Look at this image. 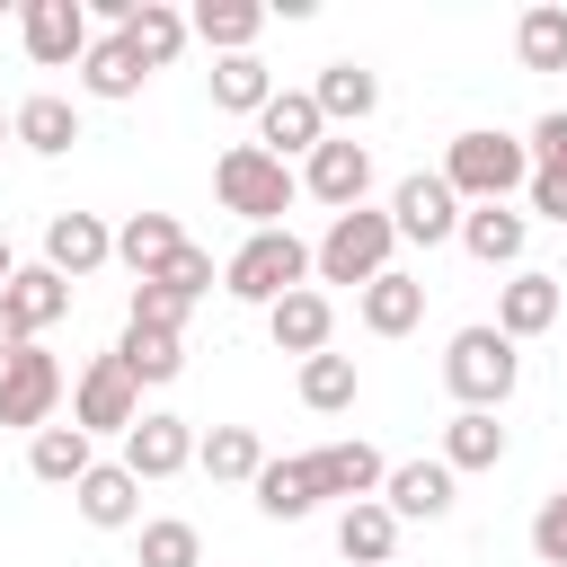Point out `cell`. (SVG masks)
<instances>
[{
  "instance_id": "cell-7",
  "label": "cell",
  "mask_w": 567,
  "mask_h": 567,
  "mask_svg": "<svg viewBox=\"0 0 567 567\" xmlns=\"http://www.w3.org/2000/svg\"><path fill=\"white\" fill-rule=\"evenodd\" d=\"M62 363L44 354V346H18L9 363H0V425H18V434H44L53 425V408H62Z\"/></svg>"
},
{
  "instance_id": "cell-2",
  "label": "cell",
  "mask_w": 567,
  "mask_h": 567,
  "mask_svg": "<svg viewBox=\"0 0 567 567\" xmlns=\"http://www.w3.org/2000/svg\"><path fill=\"white\" fill-rule=\"evenodd\" d=\"M213 195H221V213H239L248 230H284V213H292L301 177H292L284 159H266L257 142H230V151L213 159Z\"/></svg>"
},
{
  "instance_id": "cell-21",
  "label": "cell",
  "mask_w": 567,
  "mask_h": 567,
  "mask_svg": "<svg viewBox=\"0 0 567 567\" xmlns=\"http://www.w3.org/2000/svg\"><path fill=\"white\" fill-rule=\"evenodd\" d=\"M115 35H124V53H133L142 71H168V62L186 53V9H168V0H133Z\"/></svg>"
},
{
  "instance_id": "cell-31",
  "label": "cell",
  "mask_w": 567,
  "mask_h": 567,
  "mask_svg": "<svg viewBox=\"0 0 567 567\" xmlns=\"http://www.w3.org/2000/svg\"><path fill=\"white\" fill-rule=\"evenodd\" d=\"M195 470H204V478H230V487H248V478L266 470V443H257V425H213V434H195Z\"/></svg>"
},
{
  "instance_id": "cell-24",
  "label": "cell",
  "mask_w": 567,
  "mask_h": 567,
  "mask_svg": "<svg viewBox=\"0 0 567 567\" xmlns=\"http://www.w3.org/2000/svg\"><path fill=\"white\" fill-rule=\"evenodd\" d=\"M177 248H186V230H177V213H133V221L115 230V266H133V284H151V275H168V266H177Z\"/></svg>"
},
{
  "instance_id": "cell-23",
  "label": "cell",
  "mask_w": 567,
  "mask_h": 567,
  "mask_svg": "<svg viewBox=\"0 0 567 567\" xmlns=\"http://www.w3.org/2000/svg\"><path fill=\"white\" fill-rule=\"evenodd\" d=\"M310 478H319V496H346V505H363V496H381L390 461H381L372 443H319V452H310Z\"/></svg>"
},
{
  "instance_id": "cell-18",
  "label": "cell",
  "mask_w": 567,
  "mask_h": 567,
  "mask_svg": "<svg viewBox=\"0 0 567 567\" xmlns=\"http://www.w3.org/2000/svg\"><path fill=\"white\" fill-rule=\"evenodd\" d=\"M310 106L328 115V133H354V124L381 106V71H363V62H319V80H310Z\"/></svg>"
},
{
  "instance_id": "cell-19",
  "label": "cell",
  "mask_w": 567,
  "mask_h": 567,
  "mask_svg": "<svg viewBox=\"0 0 567 567\" xmlns=\"http://www.w3.org/2000/svg\"><path fill=\"white\" fill-rule=\"evenodd\" d=\"M461 248H470L478 266H523L532 213H514V204H461Z\"/></svg>"
},
{
  "instance_id": "cell-36",
  "label": "cell",
  "mask_w": 567,
  "mask_h": 567,
  "mask_svg": "<svg viewBox=\"0 0 567 567\" xmlns=\"http://www.w3.org/2000/svg\"><path fill=\"white\" fill-rule=\"evenodd\" d=\"M354 390H363L354 354H310V363H301V408H319V416H346V408H354Z\"/></svg>"
},
{
  "instance_id": "cell-38",
  "label": "cell",
  "mask_w": 567,
  "mask_h": 567,
  "mask_svg": "<svg viewBox=\"0 0 567 567\" xmlns=\"http://www.w3.org/2000/svg\"><path fill=\"white\" fill-rule=\"evenodd\" d=\"M186 292H168V284H133V310H124V328H159V337H186Z\"/></svg>"
},
{
  "instance_id": "cell-37",
  "label": "cell",
  "mask_w": 567,
  "mask_h": 567,
  "mask_svg": "<svg viewBox=\"0 0 567 567\" xmlns=\"http://www.w3.org/2000/svg\"><path fill=\"white\" fill-rule=\"evenodd\" d=\"M142 567H204V532H195V523H177V514L142 523Z\"/></svg>"
},
{
  "instance_id": "cell-3",
  "label": "cell",
  "mask_w": 567,
  "mask_h": 567,
  "mask_svg": "<svg viewBox=\"0 0 567 567\" xmlns=\"http://www.w3.org/2000/svg\"><path fill=\"white\" fill-rule=\"evenodd\" d=\"M301 284H310V239H292V221H284V230H248V239L230 248V266H221V292L248 301V310H275V301L301 292Z\"/></svg>"
},
{
  "instance_id": "cell-45",
  "label": "cell",
  "mask_w": 567,
  "mask_h": 567,
  "mask_svg": "<svg viewBox=\"0 0 567 567\" xmlns=\"http://www.w3.org/2000/svg\"><path fill=\"white\" fill-rule=\"evenodd\" d=\"M0 151H9V115H0Z\"/></svg>"
},
{
  "instance_id": "cell-43",
  "label": "cell",
  "mask_w": 567,
  "mask_h": 567,
  "mask_svg": "<svg viewBox=\"0 0 567 567\" xmlns=\"http://www.w3.org/2000/svg\"><path fill=\"white\" fill-rule=\"evenodd\" d=\"M18 346H44V337H27V319H18V310H9V292H0V363H9Z\"/></svg>"
},
{
  "instance_id": "cell-26",
  "label": "cell",
  "mask_w": 567,
  "mask_h": 567,
  "mask_svg": "<svg viewBox=\"0 0 567 567\" xmlns=\"http://www.w3.org/2000/svg\"><path fill=\"white\" fill-rule=\"evenodd\" d=\"M390 549H399V514L381 496H363V505L337 514V558L346 567H390Z\"/></svg>"
},
{
  "instance_id": "cell-13",
  "label": "cell",
  "mask_w": 567,
  "mask_h": 567,
  "mask_svg": "<svg viewBox=\"0 0 567 567\" xmlns=\"http://www.w3.org/2000/svg\"><path fill=\"white\" fill-rule=\"evenodd\" d=\"M381 505H390L399 523H443V514L461 505V478H452L443 461H390V478H381Z\"/></svg>"
},
{
  "instance_id": "cell-42",
  "label": "cell",
  "mask_w": 567,
  "mask_h": 567,
  "mask_svg": "<svg viewBox=\"0 0 567 567\" xmlns=\"http://www.w3.org/2000/svg\"><path fill=\"white\" fill-rule=\"evenodd\" d=\"M523 195H532V221H567V177H558V168H532Z\"/></svg>"
},
{
  "instance_id": "cell-8",
  "label": "cell",
  "mask_w": 567,
  "mask_h": 567,
  "mask_svg": "<svg viewBox=\"0 0 567 567\" xmlns=\"http://www.w3.org/2000/svg\"><path fill=\"white\" fill-rule=\"evenodd\" d=\"M89 0H27L18 9V44H27V62L35 71H80V53H89Z\"/></svg>"
},
{
  "instance_id": "cell-29",
  "label": "cell",
  "mask_w": 567,
  "mask_h": 567,
  "mask_svg": "<svg viewBox=\"0 0 567 567\" xmlns=\"http://www.w3.org/2000/svg\"><path fill=\"white\" fill-rule=\"evenodd\" d=\"M434 461H443L452 478H461V470H496V461H505V425H496L487 408H461V416L443 425V452H434Z\"/></svg>"
},
{
  "instance_id": "cell-33",
  "label": "cell",
  "mask_w": 567,
  "mask_h": 567,
  "mask_svg": "<svg viewBox=\"0 0 567 567\" xmlns=\"http://www.w3.org/2000/svg\"><path fill=\"white\" fill-rule=\"evenodd\" d=\"M9 310L27 319V337H44V328L71 310V284H62V275L35 257V266H18V275H9Z\"/></svg>"
},
{
  "instance_id": "cell-16",
  "label": "cell",
  "mask_w": 567,
  "mask_h": 567,
  "mask_svg": "<svg viewBox=\"0 0 567 567\" xmlns=\"http://www.w3.org/2000/svg\"><path fill=\"white\" fill-rule=\"evenodd\" d=\"M124 470L133 478H177V470H195V425L186 416H142L133 434H124Z\"/></svg>"
},
{
  "instance_id": "cell-25",
  "label": "cell",
  "mask_w": 567,
  "mask_h": 567,
  "mask_svg": "<svg viewBox=\"0 0 567 567\" xmlns=\"http://www.w3.org/2000/svg\"><path fill=\"white\" fill-rule=\"evenodd\" d=\"M354 319H363V328H372V337H408V328H416V319H425V284H416V275H399V266H390V275H372V284H363V292H354Z\"/></svg>"
},
{
  "instance_id": "cell-1",
  "label": "cell",
  "mask_w": 567,
  "mask_h": 567,
  "mask_svg": "<svg viewBox=\"0 0 567 567\" xmlns=\"http://www.w3.org/2000/svg\"><path fill=\"white\" fill-rule=\"evenodd\" d=\"M461 204H505V195H523L532 186V151H523V133H496V124H470V133H452V151H443V168H434Z\"/></svg>"
},
{
  "instance_id": "cell-44",
  "label": "cell",
  "mask_w": 567,
  "mask_h": 567,
  "mask_svg": "<svg viewBox=\"0 0 567 567\" xmlns=\"http://www.w3.org/2000/svg\"><path fill=\"white\" fill-rule=\"evenodd\" d=\"M9 275H18V257H9V239H0V292H9Z\"/></svg>"
},
{
  "instance_id": "cell-12",
  "label": "cell",
  "mask_w": 567,
  "mask_h": 567,
  "mask_svg": "<svg viewBox=\"0 0 567 567\" xmlns=\"http://www.w3.org/2000/svg\"><path fill=\"white\" fill-rule=\"evenodd\" d=\"M319 142H328V115L310 106V89H275V97L257 106V151H266V159L292 168V159H310Z\"/></svg>"
},
{
  "instance_id": "cell-11",
  "label": "cell",
  "mask_w": 567,
  "mask_h": 567,
  "mask_svg": "<svg viewBox=\"0 0 567 567\" xmlns=\"http://www.w3.org/2000/svg\"><path fill=\"white\" fill-rule=\"evenodd\" d=\"M558 310H567V292H558V275H540V266H514L505 275V292H496V337L505 346H523V337H549L558 328Z\"/></svg>"
},
{
  "instance_id": "cell-4",
  "label": "cell",
  "mask_w": 567,
  "mask_h": 567,
  "mask_svg": "<svg viewBox=\"0 0 567 567\" xmlns=\"http://www.w3.org/2000/svg\"><path fill=\"white\" fill-rule=\"evenodd\" d=\"M390 248H399V230H390V213H372V204H354V213H328V230L310 239V275L319 284H372V275H390Z\"/></svg>"
},
{
  "instance_id": "cell-27",
  "label": "cell",
  "mask_w": 567,
  "mask_h": 567,
  "mask_svg": "<svg viewBox=\"0 0 567 567\" xmlns=\"http://www.w3.org/2000/svg\"><path fill=\"white\" fill-rule=\"evenodd\" d=\"M142 80H151V71L124 53V35H115V27H106V35H89V53H80V89H89V97L124 106V97H142Z\"/></svg>"
},
{
  "instance_id": "cell-34",
  "label": "cell",
  "mask_w": 567,
  "mask_h": 567,
  "mask_svg": "<svg viewBox=\"0 0 567 567\" xmlns=\"http://www.w3.org/2000/svg\"><path fill=\"white\" fill-rule=\"evenodd\" d=\"M514 62L523 71H567V9L558 0H540V9L514 18Z\"/></svg>"
},
{
  "instance_id": "cell-30",
  "label": "cell",
  "mask_w": 567,
  "mask_h": 567,
  "mask_svg": "<svg viewBox=\"0 0 567 567\" xmlns=\"http://www.w3.org/2000/svg\"><path fill=\"white\" fill-rule=\"evenodd\" d=\"M27 470H35L44 487H80V478L97 470V452H89L80 425H44V434H27Z\"/></svg>"
},
{
  "instance_id": "cell-41",
  "label": "cell",
  "mask_w": 567,
  "mask_h": 567,
  "mask_svg": "<svg viewBox=\"0 0 567 567\" xmlns=\"http://www.w3.org/2000/svg\"><path fill=\"white\" fill-rule=\"evenodd\" d=\"M523 151H532V168H558V177H567V106H549V115L523 133Z\"/></svg>"
},
{
  "instance_id": "cell-9",
  "label": "cell",
  "mask_w": 567,
  "mask_h": 567,
  "mask_svg": "<svg viewBox=\"0 0 567 567\" xmlns=\"http://www.w3.org/2000/svg\"><path fill=\"white\" fill-rule=\"evenodd\" d=\"M292 177H301V195H310V204H328V213H354V204L372 195V151H363L354 133H328V142H319V151H310Z\"/></svg>"
},
{
  "instance_id": "cell-6",
  "label": "cell",
  "mask_w": 567,
  "mask_h": 567,
  "mask_svg": "<svg viewBox=\"0 0 567 567\" xmlns=\"http://www.w3.org/2000/svg\"><path fill=\"white\" fill-rule=\"evenodd\" d=\"M71 425L97 443V434H133L142 425V381L115 363V354H89L80 381H71Z\"/></svg>"
},
{
  "instance_id": "cell-22",
  "label": "cell",
  "mask_w": 567,
  "mask_h": 567,
  "mask_svg": "<svg viewBox=\"0 0 567 567\" xmlns=\"http://www.w3.org/2000/svg\"><path fill=\"white\" fill-rule=\"evenodd\" d=\"M9 142H27L35 159H62V151L80 142V106H71V97H53V89H35V97H18V106H9Z\"/></svg>"
},
{
  "instance_id": "cell-10",
  "label": "cell",
  "mask_w": 567,
  "mask_h": 567,
  "mask_svg": "<svg viewBox=\"0 0 567 567\" xmlns=\"http://www.w3.org/2000/svg\"><path fill=\"white\" fill-rule=\"evenodd\" d=\"M390 230L416 239V248H443V239H461V195H452L434 168H416V177H399V195H390Z\"/></svg>"
},
{
  "instance_id": "cell-15",
  "label": "cell",
  "mask_w": 567,
  "mask_h": 567,
  "mask_svg": "<svg viewBox=\"0 0 567 567\" xmlns=\"http://www.w3.org/2000/svg\"><path fill=\"white\" fill-rule=\"evenodd\" d=\"M266 337H275V354H328V337H337V301L319 292V284H301V292H284L275 310H266Z\"/></svg>"
},
{
  "instance_id": "cell-17",
  "label": "cell",
  "mask_w": 567,
  "mask_h": 567,
  "mask_svg": "<svg viewBox=\"0 0 567 567\" xmlns=\"http://www.w3.org/2000/svg\"><path fill=\"white\" fill-rule=\"evenodd\" d=\"M71 505H80L89 532H133V523H142V478H133L124 461H97V470L71 487Z\"/></svg>"
},
{
  "instance_id": "cell-40",
  "label": "cell",
  "mask_w": 567,
  "mask_h": 567,
  "mask_svg": "<svg viewBox=\"0 0 567 567\" xmlns=\"http://www.w3.org/2000/svg\"><path fill=\"white\" fill-rule=\"evenodd\" d=\"M151 284H168V292L204 301V292H213V248H195V239H186V248H177V266H168V275H151Z\"/></svg>"
},
{
  "instance_id": "cell-20",
  "label": "cell",
  "mask_w": 567,
  "mask_h": 567,
  "mask_svg": "<svg viewBox=\"0 0 567 567\" xmlns=\"http://www.w3.org/2000/svg\"><path fill=\"white\" fill-rule=\"evenodd\" d=\"M248 496H257V514H266V523H301V514H319V505H328V496H319V478H310V452L266 461V470L248 478Z\"/></svg>"
},
{
  "instance_id": "cell-39",
  "label": "cell",
  "mask_w": 567,
  "mask_h": 567,
  "mask_svg": "<svg viewBox=\"0 0 567 567\" xmlns=\"http://www.w3.org/2000/svg\"><path fill=\"white\" fill-rule=\"evenodd\" d=\"M532 558H540V567H567V487L540 496V514H532Z\"/></svg>"
},
{
  "instance_id": "cell-14",
  "label": "cell",
  "mask_w": 567,
  "mask_h": 567,
  "mask_svg": "<svg viewBox=\"0 0 567 567\" xmlns=\"http://www.w3.org/2000/svg\"><path fill=\"white\" fill-rule=\"evenodd\" d=\"M44 266H53L62 284H80V275L115 266V230H106L97 213H53V221H44Z\"/></svg>"
},
{
  "instance_id": "cell-28",
  "label": "cell",
  "mask_w": 567,
  "mask_h": 567,
  "mask_svg": "<svg viewBox=\"0 0 567 567\" xmlns=\"http://www.w3.org/2000/svg\"><path fill=\"white\" fill-rule=\"evenodd\" d=\"M186 35H204L213 53H248V44L266 35V9H257V0H195V9H186Z\"/></svg>"
},
{
  "instance_id": "cell-5",
  "label": "cell",
  "mask_w": 567,
  "mask_h": 567,
  "mask_svg": "<svg viewBox=\"0 0 567 567\" xmlns=\"http://www.w3.org/2000/svg\"><path fill=\"white\" fill-rule=\"evenodd\" d=\"M514 381H523V354L478 319V328H452V346H443V390L461 399V408H505L514 399Z\"/></svg>"
},
{
  "instance_id": "cell-32",
  "label": "cell",
  "mask_w": 567,
  "mask_h": 567,
  "mask_svg": "<svg viewBox=\"0 0 567 567\" xmlns=\"http://www.w3.org/2000/svg\"><path fill=\"white\" fill-rule=\"evenodd\" d=\"M115 363H124L142 390H168V381L186 372V337H159V328H124V337H115Z\"/></svg>"
},
{
  "instance_id": "cell-35",
  "label": "cell",
  "mask_w": 567,
  "mask_h": 567,
  "mask_svg": "<svg viewBox=\"0 0 567 567\" xmlns=\"http://www.w3.org/2000/svg\"><path fill=\"white\" fill-rule=\"evenodd\" d=\"M266 97H275V71H266L257 53H221V62H213V106H221V115H257Z\"/></svg>"
}]
</instances>
